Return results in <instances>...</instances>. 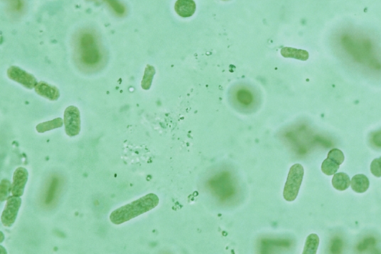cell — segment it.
Masks as SVG:
<instances>
[{"label": "cell", "instance_id": "obj_1", "mask_svg": "<svg viewBox=\"0 0 381 254\" xmlns=\"http://www.w3.org/2000/svg\"><path fill=\"white\" fill-rule=\"evenodd\" d=\"M159 203V199L157 195L150 193L113 211L110 215V220L114 225H122L153 210L157 207Z\"/></svg>", "mask_w": 381, "mask_h": 254}, {"label": "cell", "instance_id": "obj_2", "mask_svg": "<svg viewBox=\"0 0 381 254\" xmlns=\"http://www.w3.org/2000/svg\"><path fill=\"white\" fill-rule=\"evenodd\" d=\"M79 56L81 61L87 66H95L101 60V52L92 33H84L80 37Z\"/></svg>", "mask_w": 381, "mask_h": 254}, {"label": "cell", "instance_id": "obj_3", "mask_svg": "<svg viewBox=\"0 0 381 254\" xmlns=\"http://www.w3.org/2000/svg\"><path fill=\"white\" fill-rule=\"evenodd\" d=\"M304 173V168L301 164H296L291 166L283 191L284 199L287 201L291 202L297 198Z\"/></svg>", "mask_w": 381, "mask_h": 254}, {"label": "cell", "instance_id": "obj_4", "mask_svg": "<svg viewBox=\"0 0 381 254\" xmlns=\"http://www.w3.org/2000/svg\"><path fill=\"white\" fill-rule=\"evenodd\" d=\"M21 204L22 199L17 196H9L6 200V206L1 216L2 223L5 227L11 228L14 225Z\"/></svg>", "mask_w": 381, "mask_h": 254}, {"label": "cell", "instance_id": "obj_5", "mask_svg": "<svg viewBox=\"0 0 381 254\" xmlns=\"http://www.w3.org/2000/svg\"><path fill=\"white\" fill-rule=\"evenodd\" d=\"M65 131L70 137L79 135L81 132V114L76 106H68L64 111Z\"/></svg>", "mask_w": 381, "mask_h": 254}, {"label": "cell", "instance_id": "obj_6", "mask_svg": "<svg viewBox=\"0 0 381 254\" xmlns=\"http://www.w3.org/2000/svg\"><path fill=\"white\" fill-rule=\"evenodd\" d=\"M343 152L337 148H333L328 152V157L323 161L321 169L325 175H334L336 173L339 166L344 162Z\"/></svg>", "mask_w": 381, "mask_h": 254}, {"label": "cell", "instance_id": "obj_7", "mask_svg": "<svg viewBox=\"0 0 381 254\" xmlns=\"http://www.w3.org/2000/svg\"><path fill=\"white\" fill-rule=\"evenodd\" d=\"M7 75L11 80L19 83L27 89L35 88L38 84L36 78L33 75L27 73L19 67H11L8 70Z\"/></svg>", "mask_w": 381, "mask_h": 254}, {"label": "cell", "instance_id": "obj_8", "mask_svg": "<svg viewBox=\"0 0 381 254\" xmlns=\"http://www.w3.org/2000/svg\"><path fill=\"white\" fill-rule=\"evenodd\" d=\"M28 178V172L26 169L19 167L18 169H16L13 175L12 196H17V197H21L23 196Z\"/></svg>", "mask_w": 381, "mask_h": 254}, {"label": "cell", "instance_id": "obj_9", "mask_svg": "<svg viewBox=\"0 0 381 254\" xmlns=\"http://www.w3.org/2000/svg\"><path fill=\"white\" fill-rule=\"evenodd\" d=\"M35 92L50 101H57L60 98V91L55 86L51 85L44 81H40L35 87Z\"/></svg>", "mask_w": 381, "mask_h": 254}, {"label": "cell", "instance_id": "obj_10", "mask_svg": "<svg viewBox=\"0 0 381 254\" xmlns=\"http://www.w3.org/2000/svg\"><path fill=\"white\" fill-rule=\"evenodd\" d=\"M175 11L182 17H190L195 13L196 4L194 0H178L175 3Z\"/></svg>", "mask_w": 381, "mask_h": 254}, {"label": "cell", "instance_id": "obj_11", "mask_svg": "<svg viewBox=\"0 0 381 254\" xmlns=\"http://www.w3.org/2000/svg\"><path fill=\"white\" fill-rule=\"evenodd\" d=\"M369 180L368 177L361 174L355 175L352 177V183H351L352 189L355 193H363L367 191L368 188H369Z\"/></svg>", "mask_w": 381, "mask_h": 254}, {"label": "cell", "instance_id": "obj_12", "mask_svg": "<svg viewBox=\"0 0 381 254\" xmlns=\"http://www.w3.org/2000/svg\"><path fill=\"white\" fill-rule=\"evenodd\" d=\"M332 185L336 189L344 191L350 186V177L344 172L334 174L332 178Z\"/></svg>", "mask_w": 381, "mask_h": 254}, {"label": "cell", "instance_id": "obj_13", "mask_svg": "<svg viewBox=\"0 0 381 254\" xmlns=\"http://www.w3.org/2000/svg\"><path fill=\"white\" fill-rule=\"evenodd\" d=\"M320 244V238L317 234H310L306 239L303 254H316Z\"/></svg>", "mask_w": 381, "mask_h": 254}, {"label": "cell", "instance_id": "obj_14", "mask_svg": "<svg viewBox=\"0 0 381 254\" xmlns=\"http://www.w3.org/2000/svg\"><path fill=\"white\" fill-rule=\"evenodd\" d=\"M284 57H293L301 60H306L308 59L309 54L307 51L302 49H293V48H284L281 52Z\"/></svg>", "mask_w": 381, "mask_h": 254}, {"label": "cell", "instance_id": "obj_15", "mask_svg": "<svg viewBox=\"0 0 381 254\" xmlns=\"http://www.w3.org/2000/svg\"><path fill=\"white\" fill-rule=\"evenodd\" d=\"M63 119H62L61 118H56V119H53V120L40 123L39 124L37 125V132L43 134V133L49 132V131L61 128L62 126H63Z\"/></svg>", "mask_w": 381, "mask_h": 254}, {"label": "cell", "instance_id": "obj_16", "mask_svg": "<svg viewBox=\"0 0 381 254\" xmlns=\"http://www.w3.org/2000/svg\"><path fill=\"white\" fill-rule=\"evenodd\" d=\"M155 69L151 65H147L146 70H145L144 76H143V81H142V87L145 90H148L151 88L152 84L153 78L155 75Z\"/></svg>", "mask_w": 381, "mask_h": 254}, {"label": "cell", "instance_id": "obj_17", "mask_svg": "<svg viewBox=\"0 0 381 254\" xmlns=\"http://www.w3.org/2000/svg\"><path fill=\"white\" fill-rule=\"evenodd\" d=\"M236 99L244 106H249L253 102V93L246 89H239L236 93Z\"/></svg>", "mask_w": 381, "mask_h": 254}, {"label": "cell", "instance_id": "obj_18", "mask_svg": "<svg viewBox=\"0 0 381 254\" xmlns=\"http://www.w3.org/2000/svg\"><path fill=\"white\" fill-rule=\"evenodd\" d=\"M10 193H12V183L8 179H3L0 183V201L1 202L7 200Z\"/></svg>", "mask_w": 381, "mask_h": 254}, {"label": "cell", "instance_id": "obj_19", "mask_svg": "<svg viewBox=\"0 0 381 254\" xmlns=\"http://www.w3.org/2000/svg\"><path fill=\"white\" fill-rule=\"evenodd\" d=\"M59 181L57 178H54L51 183L50 186L48 189L47 194L46 196V204H49L53 201L56 196L57 188H58Z\"/></svg>", "mask_w": 381, "mask_h": 254}, {"label": "cell", "instance_id": "obj_20", "mask_svg": "<svg viewBox=\"0 0 381 254\" xmlns=\"http://www.w3.org/2000/svg\"><path fill=\"white\" fill-rule=\"evenodd\" d=\"M370 169H371V172L374 176L381 177V156L379 158H376L371 162Z\"/></svg>", "mask_w": 381, "mask_h": 254}, {"label": "cell", "instance_id": "obj_21", "mask_svg": "<svg viewBox=\"0 0 381 254\" xmlns=\"http://www.w3.org/2000/svg\"><path fill=\"white\" fill-rule=\"evenodd\" d=\"M108 1L116 14H119V15H122L124 14L125 9H124L123 5L121 4L118 0H108Z\"/></svg>", "mask_w": 381, "mask_h": 254}, {"label": "cell", "instance_id": "obj_22", "mask_svg": "<svg viewBox=\"0 0 381 254\" xmlns=\"http://www.w3.org/2000/svg\"><path fill=\"white\" fill-rule=\"evenodd\" d=\"M371 142L376 148H381V130L373 134Z\"/></svg>", "mask_w": 381, "mask_h": 254}, {"label": "cell", "instance_id": "obj_23", "mask_svg": "<svg viewBox=\"0 0 381 254\" xmlns=\"http://www.w3.org/2000/svg\"><path fill=\"white\" fill-rule=\"evenodd\" d=\"M11 7L14 11H20L23 8L22 0H10Z\"/></svg>", "mask_w": 381, "mask_h": 254}]
</instances>
